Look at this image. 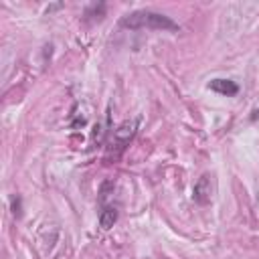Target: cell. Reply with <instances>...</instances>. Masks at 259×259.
Returning a JSON list of instances; mask_svg holds the SVG:
<instances>
[{
  "label": "cell",
  "instance_id": "obj_1",
  "mask_svg": "<svg viewBox=\"0 0 259 259\" xmlns=\"http://www.w3.org/2000/svg\"><path fill=\"white\" fill-rule=\"evenodd\" d=\"M119 26L121 28H130V30H138V28H152V30H178V24L156 10L150 8H142V10H134L125 16L119 18Z\"/></svg>",
  "mask_w": 259,
  "mask_h": 259
},
{
  "label": "cell",
  "instance_id": "obj_2",
  "mask_svg": "<svg viewBox=\"0 0 259 259\" xmlns=\"http://www.w3.org/2000/svg\"><path fill=\"white\" fill-rule=\"evenodd\" d=\"M136 127H138V121H123L115 132H113V146L119 148V152H123V148L132 142V138L136 136Z\"/></svg>",
  "mask_w": 259,
  "mask_h": 259
},
{
  "label": "cell",
  "instance_id": "obj_3",
  "mask_svg": "<svg viewBox=\"0 0 259 259\" xmlns=\"http://www.w3.org/2000/svg\"><path fill=\"white\" fill-rule=\"evenodd\" d=\"M210 196H212L210 176L204 174V176H200L198 182L194 184V188H192V198H194L198 204H206V202H210Z\"/></svg>",
  "mask_w": 259,
  "mask_h": 259
},
{
  "label": "cell",
  "instance_id": "obj_4",
  "mask_svg": "<svg viewBox=\"0 0 259 259\" xmlns=\"http://www.w3.org/2000/svg\"><path fill=\"white\" fill-rule=\"evenodd\" d=\"M208 89H212V91H217L221 95H227V97L239 93V85L235 81H231V79H212L208 83Z\"/></svg>",
  "mask_w": 259,
  "mask_h": 259
},
{
  "label": "cell",
  "instance_id": "obj_5",
  "mask_svg": "<svg viewBox=\"0 0 259 259\" xmlns=\"http://www.w3.org/2000/svg\"><path fill=\"white\" fill-rule=\"evenodd\" d=\"M117 221V210L115 206H103V210L99 212V227L101 229H111Z\"/></svg>",
  "mask_w": 259,
  "mask_h": 259
},
{
  "label": "cell",
  "instance_id": "obj_6",
  "mask_svg": "<svg viewBox=\"0 0 259 259\" xmlns=\"http://www.w3.org/2000/svg\"><path fill=\"white\" fill-rule=\"evenodd\" d=\"M12 212H14V217H20L22 212H20V196H14L12 198Z\"/></svg>",
  "mask_w": 259,
  "mask_h": 259
},
{
  "label": "cell",
  "instance_id": "obj_7",
  "mask_svg": "<svg viewBox=\"0 0 259 259\" xmlns=\"http://www.w3.org/2000/svg\"><path fill=\"white\" fill-rule=\"evenodd\" d=\"M57 8H63V4H53V6L47 8V12H53V10H57Z\"/></svg>",
  "mask_w": 259,
  "mask_h": 259
}]
</instances>
